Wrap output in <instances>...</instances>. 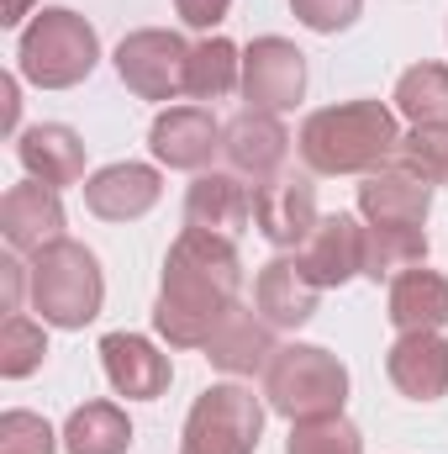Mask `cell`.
Instances as JSON below:
<instances>
[{
  "instance_id": "836d02e7",
  "label": "cell",
  "mask_w": 448,
  "mask_h": 454,
  "mask_svg": "<svg viewBox=\"0 0 448 454\" xmlns=\"http://www.w3.org/2000/svg\"><path fill=\"white\" fill-rule=\"evenodd\" d=\"M0 96H5V127H16V112H21V101H16V74L0 80Z\"/></svg>"
},
{
  "instance_id": "603a6c76",
  "label": "cell",
  "mask_w": 448,
  "mask_h": 454,
  "mask_svg": "<svg viewBox=\"0 0 448 454\" xmlns=\"http://www.w3.org/2000/svg\"><path fill=\"white\" fill-rule=\"evenodd\" d=\"M64 450L69 454H127L132 450V423L116 402H85L64 423Z\"/></svg>"
},
{
  "instance_id": "7a4b0ae2",
  "label": "cell",
  "mask_w": 448,
  "mask_h": 454,
  "mask_svg": "<svg viewBox=\"0 0 448 454\" xmlns=\"http://www.w3.org/2000/svg\"><path fill=\"white\" fill-rule=\"evenodd\" d=\"M296 148L312 175H369L396 159L401 127H396V112L380 101H343L306 116Z\"/></svg>"
},
{
  "instance_id": "7c38bea8",
  "label": "cell",
  "mask_w": 448,
  "mask_h": 454,
  "mask_svg": "<svg viewBox=\"0 0 448 454\" xmlns=\"http://www.w3.org/2000/svg\"><path fill=\"white\" fill-rule=\"evenodd\" d=\"M222 153H227V164H232V175L264 185V180H274V175L285 169V159H290V132L280 127V116L243 112L222 127Z\"/></svg>"
},
{
  "instance_id": "cb8c5ba5",
  "label": "cell",
  "mask_w": 448,
  "mask_h": 454,
  "mask_svg": "<svg viewBox=\"0 0 448 454\" xmlns=\"http://www.w3.org/2000/svg\"><path fill=\"white\" fill-rule=\"evenodd\" d=\"M428 264V232L422 227H369L364 223V275L396 280L401 270Z\"/></svg>"
},
{
  "instance_id": "f546056e",
  "label": "cell",
  "mask_w": 448,
  "mask_h": 454,
  "mask_svg": "<svg viewBox=\"0 0 448 454\" xmlns=\"http://www.w3.org/2000/svg\"><path fill=\"white\" fill-rule=\"evenodd\" d=\"M64 434H53L37 412H5L0 418V454H53Z\"/></svg>"
},
{
  "instance_id": "d6986e66",
  "label": "cell",
  "mask_w": 448,
  "mask_h": 454,
  "mask_svg": "<svg viewBox=\"0 0 448 454\" xmlns=\"http://www.w3.org/2000/svg\"><path fill=\"white\" fill-rule=\"evenodd\" d=\"M16 159H21V169H27L32 180H42V185H53V191L85 180V143H80V132L64 127V121H37V127H27V132L16 137Z\"/></svg>"
},
{
  "instance_id": "4dcf8cb0",
  "label": "cell",
  "mask_w": 448,
  "mask_h": 454,
  "mask_svg": "<svg viewBox=\"0 0 448 454\" xmlns=\"http://www.w3.org/2000/svg\"><path fill=\"white\" fill-rule=\"evenodd\" d=\"M290 11H296L301 27H312V32L328 37V32H348L359 21L364 0H290Z\"/></svg>"
},
{
  "instance_id": "5bb4252c",
  "label": "cell",
  "mask_w": 448,
  "mask_h": 454,
  "mask_svg": "<svg viewBox=\"0 0 448 454\" xmlns=\"http://www.w3.org/2000/svg\"><path fill=\"white\" fill-rule=\"evenodd\" d=\"M164 196V180L153 164H106L85 180V207L101 217V223H137L158 207Z\"/></svg>"
},
{
  "instance_id": "9c48e42d",
  "label": "cell",
  "mask_w": 448,
  "mask_h": 454,
  "mask_svg": "<svg viewBox=\"0 0 448 454\" xmlns=\"http://www.w3.org/2000/svg\"><path fill=\"white\" fill-rule=\"evenodd\" d=\"M433 212V185L412 169H401L396 159L369 169L359 185V217L369 227H422Z\"/></svg>"
},
{
  "instance_id": "d4e9b609",
  "label": "cell",
  "mask_w": 448,
  "mask_h": 454,
  "mask_svg": "<svg viewBox=\"0 0 448 454\" xmlns=\"http://www.w3.org/2000/svg\"><path fill=\"white\" fill-rule=\"evenodd\" d=\"M232 90H243V53L227 37H206L190 48V74H185V96L196 101H222Z\"/></svg>"
},
{
  "instance_id": "e0dca14e",
  "label": "cell",
  "mask_w": 448,
  "mask_h": 454,
  "mask_svg": "<svg viewBox=\"0 0 448 454\" xmlns=\"http://www.w3.org/2000/svg\"><path fill=\"white\" fill-rule=\"evenodd\" d=\"M253 223V191L243 185V175H196V185L185 191V227L217 232V238H243Z\"/></svg>"
},
{
  "instance_id": "277c9868",
  "label": "cell",
  "mask_w": 448,
  "mask_h": 454,
  "mask_svg": "<svg viewBox=\"0 0 448 454\" xmlns=\"http://www.w3.org/2000/svg\"><path fill=\"white\" fill-rule=\"evenodd\" d=\"M16 64H21V80H32L37 90H69L90 80V69L101 64V37L80 11L48 5L21 27Z\"/></svg>"
},
{
  "instance_id": "4fadbf2b",
  "label": "cell",
  "mask_w": 448,
  "mask_h": 454,
  "mask_svg": "<svg viewBox=\"0 0 448 454\" xmlns=\"http://www.w3.org/2000/svg\"><path fill=\"white\" fill-rule=\"evenodd\" d=\"M301 270L317 291H333V286H348L353 275H364V223H353L348 212H333L322 217L317 232L301 243Z\"/></svg>"
},
{
  "instance_id": "ac0fdd59",
  "label": "cell",
  "mask_w": 448,
  "mask_h": 454,
  "mask_svg": "<svg viewBox=\"0 0 448 454\" xmlns=\"http://www.w3.org/2000/svg\"><path fill=\"white\" fill-rule=\"evenodd\" d=\"M385 375L412 402L448 396V339L444 333H401L385 354Z\"/></svg>"
},
{
  "instance_id": "1f68e13d",
  "label": "cell",
  "mask_w": 448,
  "mask_h": 454,
  "mask_svg": "<svg viewBox=\"0 0 448 454\" xmlns=\"http://www.w3.org/2000/svg\"><path fill=\"white\" fill-rule=\"evenodd\" d=\"M174 11H180V21H185V27L212 32V27H222V21H227L232 0H174Z\"/></svg>"
},
{
  "instance_id": "83f0119b",
  "label": "cell",
  "mask_w": 448,
  "mask_h": 454,
  "mask_svg": "<svg viewBox=\"0 0 448 454\" xmlns=\"http://www.w3.org/2000/svg\"><path fill=\"white\" fill-rule=\"evenodd\" d=\"M396 164L422 175L428 185H448V127H412L396 148Z\"/></svg>"
},
{
  "instance_id": "8992f818",
  "label": "cell",
  "mask_w": 448,
  "mask_h": 454,
  "mask_svg": "<svg viewBox=\"0 0 448 454\" xmlns=\"http://www.w3.org/2000/svg\"><path fill=\"white\" fill-rule=\"evenodd\" d=\"M264 434V402L248 386H206L185 418L180 454H253Z\"/></svg>"
},
{
  "instance_id": "7402d4cb",
  "label": "cell",
  "mask_w": 448,
  "mask_h": 454,
  "mask_svg": "<svg viewBox=\"0 0 448 454\" xmlns=\"http://www.w3.org/2000/svg\"><path fill=\"white\" fill-rule=\"evenodd\" d=\"M274 354H280L274 323H264V317H253L243 307H232L222 317V328L212 333V343H206V359L227 375H259V370H269Z\"/></svg>"
},
{
  "instance_id": "5b68a950",
  "label": "cell",
  "mask_w": 448,
  "mask_h": 454,
  "mask_svg": "<svg viewBox=\"0 0 448 454\" xmlns=\"http://www.w3.org/2000/svg\"><path fill=\"white\" fill-rule=\"evenodd\" d=\"M264 396L280 418L290 423H317V418H343L348 402V370L343 359L317 348V343H285L269 370H264Z\"/></svg>"
},
{
  "instance_id": "3957f363",
  "label": "cell",
  "mask_w": 448,
  "mask_h": 454,
  "mask_svg": "<svg viewBox=\"0 0 448 454\" xmlns=\"http://www.w3.org/2000/svg\"><path fill=\"white\" fill-rule=\"evenodd\" d=\"M27 286H32V312H42L48 328H85L101 317V301H106L101 259L74 238L37 248L27 264Z\"/></svg>"
},
{
  "instance_id": "484cf974",
  "label": "cell",
  "mask_w": 448,
  "mask_h": 454,
  "mask_svg": "<svg viewBox=\"0 0 448 454\" xmlns=\"http://www.w3.org/2000/svg\"><path fill=\"white\" fill-rule=\"evenodd\" d=\"M396 112L412 127H448V69L444 64H412L396 80Z\"/></svg>"
},
{
  "instance_id": "44dd1931",
  "label": "cell",
  "mask_w": 448,
  "mask_h": 454,
  "mask_svg": "<svg viewBox=\"0 0 448 454\" xmlns=\"http://www.w3.org/2000/svg\"><path fill=\"white\" fill-rule=\"evenodd\" d=\"M396 333H438L448 323V275L417 264V270H401L390 280V301H385Z\"/></svg>"
},
{
  "instance_id": "8fae6325",
  "label": "cell",
  "mask_w": 448,
  "mask_h": 454,
  "mask_svg": "<svg viewBox=\"0 0 448 454\" xmlns=\"http://www.w3.org/2000/svg\"><path fill=\"white\" fill-rule=\"evenodd\" d=\"M148 148L169 169H206L212 153L222 148V121L206 112V106H169V112L153 116Z\"/></svg>"
},
{
  "instance_id": "9a60e30c",
  "label": "cell",
  "mask_w": 448,
  "mask_h": 454,
  "mask_svg": "<svg viewBox=\"0 0 448 454\" xmlns=\"http://www.w3.org/2000/svg\"><path fill=\"white\" fill-rule=\"evenodd\" d=\"M0 232L11 243V254H37L48 243L64 238V201L53 185L42 180H27V185H11L5 201H0Z\"/></svg>"
},
{
  "instance_id": "30bf717a",
  "label": "cell",
  "mask_w": 448,
  "mask_h": 454,
  "mask_svg": "<svg viewBox=\"0 0 448 454\" xmlns=\"http://www.w3.org/2000/svg\"><path fill=\"white\" fill-rule=\"evenodd\" d=\"M317 185L312 180H290L274 175L264 185H253V227L274 243V248H301L317 232Z\"/></svg>"
},
{
  "instance_id": "ffe728a7",
  "label": "cell",
  "mask_w": 448,
  "mask_h": 454,
  "mask_svg": "<svg viewBox=\"0 0 448 454\" xmlns=\"http://www.w3.org/2000/svg\"><path fill=\"white\" fill-rule=\"evenodd\" d=\"M317 296H322V291L306 280L301 259H269V264L259 270V280H253V307H259V317L274 323V328H301V323H312V317H317Z\"/></svg>"
},
{
  "instance_id": "52a82bcc",
  "label": "cell",
  "mask_w": 448,
  "mask_h": 454,
  "mask_svg": "<svg viewBox=\"0 0 448 454\" xmlns=\"http://www.w3.org/2000/svg\"><path fill=\"white\" fill-rule=\"evenodd\" d=\"M116 74L137 101H174V96H185L190 43L180 32H164V27L127 32L116 48Z\"/></svg>"
},
{
  "instance_id": "2e32d148",
  "label": "cell",
  "mask_w": 448,
  "mask_h": 454,
  "mask_svg": "<svg viewBox=\"0 0 448 454\" xmlns=\"http://www.w3.org/2000/svg\"><path fill=\"white\" fill-rule=\"evenodd\" d=\"M101 364H106V380H112L127 402H153L174 380L169 354H158L143 333H106L101 339Z\"/></svg>"
},
{
  "instance_id": "d6a6232c",
  "label": "cell",
  "mask_w": 448,
  "mask_h": 454,
  "mask_svg": "<svg viewBox=\"0 0 448 454\" xmlns=\"http://www.w3.org/2000/svg\"><path fill=\"white\" fill-rule=\"evenodd\" d=\"M0 275H5V312H16V307H21V275H27V270H21L16 259H5Z\"/></svg>"
},
{
  "instance_id": "6da1fadb",
  "label": "cell",
  "mask_w": 448,
  "mask_h": 454,
  "mask_svg": "<svg viewBox=\"0 0 448 454\" xmlns=\"http://www.w3.org/2000/svg\"><path fill=\"white\" fill-rule=\"evenodd\" d=\"M243 291V259L237 243L185 227L169 243L164 259V286L153 301V328L169 348H206L212 333L222 328V317L237 307Z\"/></svg>"
},
{
  "instance_id": "e575fe53",
  "label": "cell",
  "mask_w": 448,
  "mask_h": 454,
  "mask_svg": "<svg viewBox=\"0 0 448 454\" xmlns=\"http://www.w3.org/2000/svg\"><path fill=\"white\" fill-rule=\"evenodd\" d=\"M27 5H32V0H0V27H21Z\"/></svg>"
},
{
  "instance_id": "f1b7e54d",
  "label": "cell",
  "mask_w": 448,
  "mask_h": 454,
  "mask_svg": "<svg viewBox=\"0 0 448 454\" xmlns=\"http://www.w3.org/2000/svg\"><path fill=\"white\" fill-rule=\"evenodd\" d=\"M285 454H364V439L348 418H317V423H290Z\"/></svg>"
},
{
  "instance_id": "ba28073f",
  "label": "cell",
  "mask_w": 448,
  "mask_h": 454,
  "mask_svg": "<svg viewBox=\"0 0 448 454\" xmlns=\"http://www.w3.org/2000/svg\"><path fill=\"white\" fill-rule=\"evenodd\" d=\"M306 96V53L285 37H253L243 48V101L248 112H290Z\"/></svg>"
},
{
  "instance_id": "4316f807",
  "label": "cell",
  "mask_w": 448,
  "mask_h": 454,
  "mask_svg": "<svg viewBox=\"0 0 448 454\" xmlns=\"http://www.w3.org/2000/svg\"><path fill=\"white\" fill-rule=\"evenodd\" d=\"M42 359H48V333H42V323L11 312L5 328H0V375H5V380H21V375H32Z\"/></svg>"
}]
</instances>
